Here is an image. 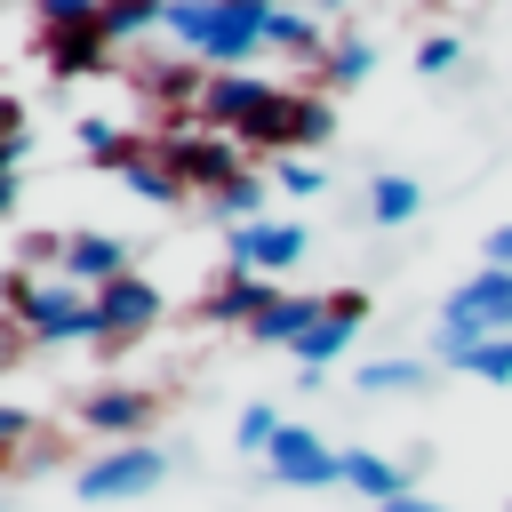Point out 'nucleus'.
I'll return each instance as SVG.
<instances>
[{
	"label": "nucleus",
	"instance_id": "f257e3e1",
	"mask_svg": "<svg viewBox=\"0 0 512 512\" xmlns=\"http://www.w3.org/2000/svg\"><path fill=\"white\" fill-rule=\"evenodd\" d=\"M8 312H16V336H24V344H104V304H96V288H72L64 272H56V280L8 272Z\"/></svg>",
	"mask_w": 512,
	"mask_h": 512
},
{
	"label": "nucleus",
	"instance_id": "f03ea898",
	"mask_svg": "<svg viewBox=\"0 0 512 512\" xmlns=\"http://www.w3.org/2000/svg\"><path fill=\"white\" fill-rule=\"evenodd\" d=\"M496 336H512V272H472L464 288H448V304H440V352H448V368L464 360V352H480V344H496Z\"/></svg>",
	"mask_w": 512,
	"mask_h": 512
},
{
	"label": "nucleus",
	"instance_id": "7ed1b4c3",
	"mask_svg": "<svg viewBox=\"0 0 512 512\" xmlns=\"http://www.w3.org/2000/svg\"><path fill=\"white\" fill-rule=\"evenodd\" d=\"M160 480H168V456H160V448H144V440L104 448V456H88V464L72 472L80 504H128V496H144V488H160Z\"/></svg>",
	"mask_w": 512,
	"mask_h": 512
},
{
	"label": "nucleus",
	"instance_id": "20e7f679",
	"mask_svg": "<svg viewBox=\"0 0 512 512\" xmlns=\"http://www.w3.org/2000/svg\"><path fill=\"white\" fill-rule=\"evenodd\" d=\"M160 152H168V160H176V176H184L192 192H208V200H216V192H232V184L248 176V144H240V136H216V128H208V136H176V128H168V136H160Z\"/></svg>",
	"mask_w": 512,
	"mask_h": 512
},
{
	"label": "nucleus",
	"instance_id": "39448f33",
	"mask_svg": "<svg viewBox=\"0 0 512 512\" xmlns=\"http://www.w3.org/2000/svg\"><path fill=\"white\" fill-rule=\"evenodd\" d=\"M272 104H280V88H272V80H256V72H208V88H200V104H192V112H200L216 136H248Z\"/></svg>",
	"mask_w": 512,
	"mask_h": 512
},
{
	"label": "nucleus",
	"instance_id": "423d86ee",
	"mask_svg": "<svg viewBox=\"0 0 512 512\" xmlns=\"http://www.w3.org/2000/svg\"><path fill=\"white\" fill-rule=\"evenodd\" d=\"M264 464H272V480H280V488H336V480H344V448H328V440H320V432H304V424H288V432L272 440V456H264Z\"/></svg>",
	"mask_w": 512,
	"mask_h": 512
},
{
	"label": "nucleus",
	"instance_id": "0eeeda50",
	"mask_svg": "<svg viewBox=\"0 0 512 512\" xmlns=\"http://www.w3.org/2000/svg\"><path fill=\"white\" fill-rule=\"evenodd\" d=\"M56 272L72 280V288H112V280H128L136 272V256H128V240H112V232H64V256H56Z\"/></svg>",
	"mask_w": 512,
	"mask_h": 512
},
{
	"label": "nucleus",
	"instance_id": "6e6552de",
	"mask_svg": "<svg viewBox=\"0 0 512 512\" xmlns=\"http://www.w3.org/2000/svg\"><path fill=\"white\" fill-rule=\"evenodd\" d=\"M328 128H336L328 96H288V88H280V104H272L240 144H248V152H256V144H328Z\"/></svg>",
	"mask_w": 512,
	"mask_h": 512
},
{
	"label": "nucleus",
	"instance_id": "1a4fd4ad",
	"mask_svg": "<svg viewBox=\"0 0 512 512\" xmlns=\"http://www.w3.org/2000/svg\"><path fill=\"white\" fill-rule=\"evenodd\" d=\"M296 256H304V224H288V216H264V224L232 232V256H224V264H232V272H256V280H264V272H288Z\"/></svg>",
	"mask_w": 512,
	"mask_h": 512
},
{
	"label": "nucleus",
	"instance_id": "9d476101",
	"mask_svg": "<svg viewBox=\"0 0 512 512\" xmlns=\"http://www.w3.org/2000/svg\"><path fill=\"white\" fill-rule=\"evenodd\" d=\"M360 320H368V296H360V288H336V296H320V320H312V336L296 344V360L320 376V368H328V360H336V352L360 336Z\"/></svg>",
	"mask_w": 512,
	"mask_h": 512
},
{
	"label": "nucleus",
	"instance_id": "9b49d317",
	"mask_svg": "<svg viewBox=\"0 0 512 512\" xmlns=\"http://www.w3.org/2000/svg\"><path fill=\"white\" fill-rule=\"evenodd\" d=\"M264 24H272L264 0H216V8H208V40H200V56H208V64H240V56L264 40Z\"/></svg>",
	"mask_w": 512,
	"mask_h": 512
},
{
	"label": "nucleus",
	"instance_id": "f8f14e48",
	"mask_svg": "<svg viewBox=\"0 0 512 512\" xmlns=\"http://www.w3.org/2000/svg\"><path fill=\"white\" fill-rule=\"evenodd\" d=\"M80 424H88V432H112V440L128 448V440L152 424V392H136V384H88V392H80Z\"/></svg>",
	"mask_w": 512,
	"mask_h": 512
},
{
	"label": "nucleus",
	"instance_id": "ddd939ff",
	"mask_svg": "<svg viewBox=\"0 0 512 512\" xmlns=\"http://www.w3.org/2000/svg\"><path fill=\"white\" fill-rule=\"evenodd\" d=\"M272 304H280V288H272V280H256V272H232V264H224V280L200 296V320H224V328H256Z\"/></svg>",
	"mask_w": 512,
	"mask_h": 512
},
{
	"label": "nucleus",
	"instance_id": "4468645a",
	"mask_svg": "<svg viewBox=\"0 0 512 512\" xmlns=\"http://www.w3.org/2000/svg\"><path fill=\"white\" fill-rule=\"evenodd\" d=\"M96 304H104V344H112V352H120V344H136V336H144V328L160 320V288H152L144 272L112 280V288H104Z\"/></svg>",
	"mask_w": 512,
	"mask_h": 512
},
{
	"label": "nucleus",
	"instance_id": "2eb2a0df",
	"mask_svg": "<svg viewBox=\"0 0 512 512\" xmlns=\"http://www.w3.org/2000/svg\"><path fill=\"white\" fill-rule=\"evenodd\" d=\"M112 176H120V184H128L136 200H152V208H168V200H184V192H192V184L176 176V160H168L160 144H136V152H128V160H120Z\"/></svg>",
	"mask_w": 512,
	"mask_h": 512
},
{
	"label": "nucleus",
	"instance_id": "dca6fc26",
	"mask_svg": "<svg viewBox=\"0 0 512 512\" xmlns=\"http://www.w3.org/2000/svg\"><path fill=\"white\" fill-rule=\"evenodd\" d=\"M344 488H360L368 504H392V496H408V464H392L376 448H344Z\"/></svg>",
	"mask_w": 512,
	"mask_h": 512
},
{
	"label": "nucleus",
	"instance_id": "f3484780",
	"mask_svg": "<svg viewBox=\"0 0 512 512\" xmlns=\"http://www.w3.org/2000/svg\"><path fill=\"white\" fill-rule=\"evenodd\" d=\"M312 320H320V296H280L248 336H256V344H288V352H296V344L312 336Z\"/></svg>",
	"mask_w": 512,
	"mask_h": 512
},
{
	"label": "nucleus",
	"instance_id": "a211bd4d",
	"mask_svg": "<svg viewBox=\"0 0 512 512\" xmlns=\"http://www.w3.org/2000/svg\"><path fill=\"white\" fill-rule=\"evenodd\" d=\"M104 48H112V40H104V24L64 32V40H48V72H56V80H80V72H96V64H104Z\"/></svg>",
	"mask_w": 512,
	"mask_h": 512
},
{
	"label": "nucleus",
	"instance_id": "6ab92c4d",
	"mask_svg": "<svg viewBox=\"0 0 512 512\" xmlns=\"http://www.w3.org/2000/svg\"><path fill=\"white\" fill-rule=\"evenodd\" d=\"M416 208H424V184H416V176H400V168H384V176L368 184V216H376V224H408Z\"/></svg>",
	"mask_w": 512,
	"mask_h": 512
},
{
	"label": "nucleus",
	"instance_id": "aec40b11",
	"mask_svg": "<svg viewBox=\"0 0 512 512\" xmlns=\"http://www.w3.org/2000/svg\"><path fill=\"white\" fill-rule=\"evenodd\" d=\"M72 136H80V152H88V160H104V168H120V160L136 152V136H128L120 120H104V112H80V120H72Z\"/></svg>",
	"mask_w": 512,
	"mask_h": 512
},
{
	"label": "nucleus",
	"instance_id": "412c9836",
	"mask_svg": "<svg viewBox=\"0 0 512 512\" xmlns=\"http://www.w3.org/2000/svg\"><path fill=\"white\" fill-rule=\"evenodd\" d=\"M160 16H168L160 0H104V16H96V24H104V40H136V32H152Z\"/></svg>",
	"mask_w": 512,
	"mask_h": 512
},
{
	"label": "nucleus",
	"instance_id": "4be33fe9",
	"mask_svg": "<svg viewBox=\"0 0 512 512\" xmlns=\"http://www.w3.org/2000/svg\"><path fill=\"white\" fill-rule=\"evenodd\" d=\"M208 208H216L232 232H248V224H264V184H256V176H240V184H232V192H216Z\"/></svg>",
	"mask_w": 512,
	"mask_h": 512
},
{
	"label": "nucleus",
	"instance_id": "5701e85b",
	"mask_svg": "<svg viewBox=\"0 0 512 512\" xmlns=\"http://www.w3.org/2000/svg\"><path fill=\"white\" fill-rule=\"evenodd\" d=\"M288 424H280V408H264V400H248L240 408V424H232V440L248 448V456H272V440H280Z\"/></svg>",
	"mask_w": 512,
	"mask_h": 512
},
{
	"label": "nucleus",
	"instance_id": "b1692460",
	"mask_svg": "<svg viewBox=\"0 0 512 512\" xmlns=\"http://www.w3.org/2000/svg\"><path fill=\"white\" fill-rule=\"evenodd\" d=\"M368 72H376V48H368L360 32H344V40L328 48V80H336V88H352V80H368Z\"/></svg>",
	"mask_w": 512,
	"mask_h": 512
},
{
	"label": "nucleus",
	"instance_id": "393cba45",
	"mask_svg": "<svg viewBox=\"0 0 512 512\" xmlns=\"http://www.w3.org/2000/svg\"><path fill=\"white\" fill-rule=\"evenodd\" d=\"M352 384H360V392H416V384H424V360H368Z\"/></svg>",
	"mask_w": 512,
	"mask_h": 512
},
{
	"label": "nucleus",
	"instance_id": "a878e982",
	"mask_svg": "<svg viewBox=\"0 0 512 512\" xmlns=\"http://www.w3.org/2000/svg\"><path fill=\"white\" fill-rule=\"evenodd\" d=\"M104 8H88V0H40V32L48 40H64V32H88Z\"/></svg>",
	"mask_w": 512,
	"mask_h": 512
},
{
	"label": "nucleus",
	"instance_id": "bb28decb",
	"mask_svg": "<svg viewBox=\"0 0 512 512\" xmlns=\"http://www.w3.org/2000/svg\"><path fill=\"white\" fill-rule=\"evenodd\" d=\"M264 40H272V48H296V56H304V48H320V24H312V16H296V8H272Z\"/></svg>",
	"mask_w": 512,
	"mask_h": 512
},
{
	"label": "nucleus",
	"instance_id": "cd10ccee",
	"mask_svg": "<svg viewBox=\"0 0 512 512\" xmlns=\"http://www.w3.org/2000/svg\"><path fill=\"white\" fill-rule=\"evenodd\" d=\"M456 368H472V376H488V384H512V336H496V344H480V352H464Z\"/></svg>",
	"mask_w": 512,
	"mask_h": 512
},
{
	"label": "nucleus",
	"instance_id": "c85d7f7f",
	"mask_svg": "<svg viewBox=\"0 0 512 512\" xmlns=\"http://www.w3.org/2000/svg\"><path fill=\"white\" fill-rule=\"evenodd\" d=\"M272 176H280V192H304V200H312V192H328V168H312V160H280Z\"/></svg>",
	"mask_w": 512,
	"mask_h": 512
},
{
	"label": "nucleus",
	"instance_id": "c756f323",
	"mask_svg": "<svg viewBox=\"0 0 512 512\" xmlns=\"http://www.w3.org/2000/svg\"><path fill=\"white\" fill-rule=\"evenodd\" d=\"M456 64H464V48H456V40H424V48H416V72H432V80H440V72H456Z\"/></svg>",
	"mask_w": 512,
	"mask_h": 512
},
{
	"label": "nucleus",
	"instance_id": "7c9ffc66",
	"mask_svg": "<svg viewBox=\"0 0 512 512\" xmlns=\"http://www.w3.org/2000/svg\"><path fill=\"white\" fill-rule=\"evenodd\" d=\"M480 256H488V272H512V224H496V232L480 240Z\"/></svg>",
	"mask_w": 512,
	"mask_h": 512
},
{
	"label": "nucleus",
	"instance_id": "2f4dec72",
	"mask_svg": "<svg viewBox=\"0 0 512 512\" xmlns=\"http://www.w3.org/2000/svg\"><path fill=\"white\" fill-rule=\"evenodd\" d=\"M0 440L24 448V440H32V416H24V408H0Z\"/></svg>",
	"mask_w": 512,
	"mask_h": 512
},
{
	"label": "nucleus",
	"instance_id": "473e14b6",
	"mask_svg": "<svg viewBox=\"0 0 512 512\" xmlns=\"http://www.w3.org/2000/svg\"><path fill=\"white\" fill-rule=\"evenodd\" d=\"M376 512H440V504H424V496H392V504H376Z\"/></svg>",
	"mask_w": 512,
	"mask_h": 512
}]
</instances>
